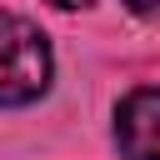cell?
Wrapping results in <instances>:
<instances>
[{
	"label": "cell",
	"instance_id": "1",
	"mask_svg": "<svg viewBox=\"0 0 160 160\" xmlns=\"http://www.w3.org/2000/svg\"><path fill=\"white\" fill-rule=\"evenodd\" d=\"M50 85V45L45 35L20 20L0 15V105H30Z\"/></svg>",
	"mask_w": 160,
	"mask_h": 160
},
{
	"label": "cell",
	"instance_id": "2",
	"mask_svg": "<svg viewBox=\"0 0 160 160\" xmlns=\"http://www.w3.org/2000/svg\"><path fill=\"white\" fill-rule=\"evenodd\" d=\"M115 145L125 160H160V85L130 90L115 110Z\"/></svg>",
	"mask_w": 160,
	"mask_h": 160
},
{
	"label": "cell",
	"instance_id": "3",
	"mask_svg": "<svg viewBox=\"0 0 160 160\" xmlns=\"http://www.w3.org/2000/svg\"><path fill=\"white\" fill-rule=\"evenodd\" d=\"M130 15H160V0H125Z\"/></svg>",
	"mask_w": 160,
	"mask_h": 160
},
{
	"label": "cell",
	"instance_id": "4",
	"mask_svg": "<svg viewBox=\"0 0 160 160\" xmlns=\"http://www.w3.org/2000/svg\"><path fill=\"white\" fill-rule=\"evenodd\" d=\"M50 5H60V10H80V5H90V0H50Z\"/></svg>",
	"mask_w": 160,
	"mask_h": 160
}]
</instances>
